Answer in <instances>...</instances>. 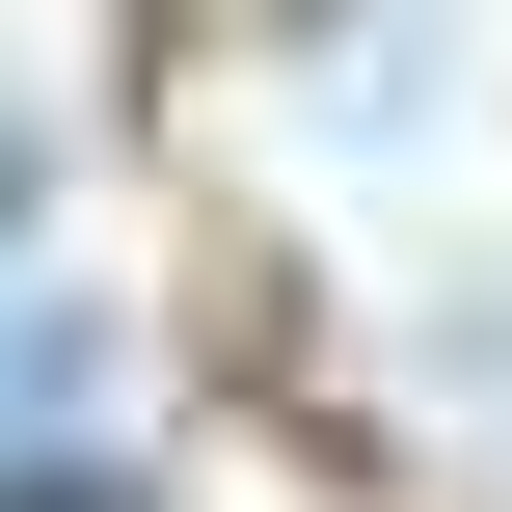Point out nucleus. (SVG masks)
Here are the masks:
<instances>
[{"instance_id": "f257e3e1", "label": "nucleus", "mask_w": 512, "mask_h": 512, "mask_svg": "<svg viewBox=\"0 0 512 512\" xmlns=\"http://www.w3.org/2000/svg\"><path fill=\"white\" fill-rule=\"evenodd\" d=\"M81 486H135L108 324H81V297H0V512H81Z\"/></svg>"}]
</instances>
